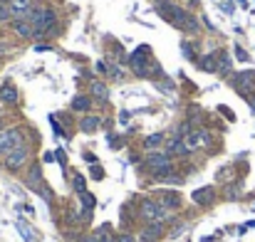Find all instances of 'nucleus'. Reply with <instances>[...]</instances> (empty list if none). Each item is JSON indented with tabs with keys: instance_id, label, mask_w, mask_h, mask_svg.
<instances>
[{
	"instance_id": "nucleus-20",
	"label": "nucleus",
	"mask_w": 255,
	"mask_h": 242,
	"mask_svg": "<svg viewBox=\"0 0 255 242\" xmlns=\"http://www.w3.org/2000/svg\"><path fill=\"white\" fill-rule=\"evenodd\" d=\"M27 185H32V188H40V185H42V178H40V166H32V168H30Z\"/></svg>"
},
{
	"instance_id": "nucleus-18",
	"label": "nucleus",
	"mask_w": 255,
	"mask_h": 242,
	"mask_svg": "<svg viewBox=\"0 0 255 242\" xmlns=\"http://www.w3.org/2000/svg\"><path fill=\"white\" fill-rule=\"evenodd\" d=\"M198 64H201V69H203V72H218V52L206 55Z\"/></svg>"
},
{
	"instance_id": "nucleus-1",
	"label": "nucleus",
	"mask_w": 255,
	"mask_h": 242,
	"mask_svg": "<svg viewBox=\"0 0 255 242\" xmlns=\"http://www.w3.org/2000/svg\"><path fill=\"white\" fill-rule=\"evenodd\" d=\"M139 218L144 222H166V220L173 218V210L161 205L159 200H144V203L139 205Z\"/></svg>"
},
{
	"instance_id": "nucleus-37",
	"label": "nucleus",
	"mask_w": 255,
	"mask_h": 242,
	"mask_svg": "<svg viewBox=\"0 0 255 242\" xmlns=\"http://www.w3.org/2000/svg\"><path fill=\"white\" fill-rule=\"evenodd\" d=\"M248 104H250V109L255 111V97H248Z\"/></svg>"
},
{
	"instance_id": "nucleus-3",
	"label": "nucleus",
	"mask_w": 255,
	"mask_h": 242,
	"mask_svg": "<svg viewBox=\"0 0 255 242\" xmlns=\"http://www.w3.org/2000/svg\"><path fill=\"white\" fill-rule=\"evenodd\" d=\"M18 146H25L22 143V129L13 126V129H5L0 131V158H5L10 151H15Z\"/></svg>"
},
{
	"instance_id": "nucleus-10",
	"label": "nucleus",
	"mask_w": 255,
	"mask_h": 242,
	"mask_svg": "<svg viewBox=\"0 0 255 242\" xmlns=\"http://www.w3.org/2000/svg\"><path fill=\"white\" fill-rule=\"evenodd\" d=\"M191 198H193V203H198V205H211L215 200V188L213 185H203V188L193 190Z\"/></svg>"
},
{
	"instance_id": "nucleus-12",
	"label": "nucleus",
	"mask_w": 255,
	"mask_h": 242,
	"mask_svg": "<svg viewBox=\"0 0 255 242\" xmlns=\"http://www.w3.org/2000/svg\"><path fill=\"white\" fill-rule=\"evenodd\" d=\"M159 203L166 205L169 210H176V208H181V195L173 193V190H164V193L159 195Z\"/></svg>"
},
{
	"instance_id": "nucleus-29",
	"label": "nucleus",
	"mask_w": 255,
	"mask_h": 242,
	"mask_svg": "<svg viewBox=\"0 0 255 242\" xmlns=\"http://www.w3.org/2000/svg\"><path fill=\"white\" fill-rule=\"evenodd\" d=\"M117 242H139L134 235H129V232H122L119 237H117Z\"/></svg>"
},
{
	"instance_id": "nucleus-11",
	"label": "nucleus",
	"mask_w": 255,
	"mask_h": 242,
	"mask_svg": "<svg viewBox=\"0 0 255 242\" xmlns=\"http://www.w3.org/2000/svg\"><path fill=\"white\" fill-rule=\"evenodd\" d=\"M166 153H169V156H189L191 151L186 148L184 139H181V136H173V139L166 143Z\"/></svg>"
},
{
	"instance_id": "nucleus-8",
	"label": "nucleus",
	"mask_w": 255,
	"mask_h": 242,
	"mask_svg": "<svg viewBox=\"0 0 255 242\" xmlns=\"http://www.w3.org/2000/svg\"><path fill=\"white\" fill-rule=\"evenodd\" d=\"M5 3H8L10 10H13V20H25V15L35 8L32 0H5Z\"/></svg>"
},
{
	"instance_id": "nucleus-27",
	"label": "nucleus",
	"mask_w": 255,
	"mask_h": 242,
	"mask_svg": "<svg viewBox=\"0 0 255 242\" xmlns=\"http://www.w3.org/2000/svg\"><path fill=\"white\" fill-rule=\"evenodd\" d=\"M35 190H38V193H40V195H42V198L47 200V203H52V193H50V188H47L45 183H42L40 188H35Z\"/></svg>"
},
{
	"instance_id": "nucleus-22",
	"label": "nucleus",
	"mask_w": 255,
	"mask_h": 242,
	"mask_svg": "<svg viewBox=\"0 0 255 242\" xmlns=\"http://www.w3.org/2000/svg\"><path fill=\"white\" fill-rule=\"evenodd\" d=\"M18 232L25 237V242H35V232L30 230V225H27V222H22V220H20V222H18Z\"/></svg>"
},
{
	"instance_id": "nucleus-35",
	"label": "nucleus",
	"mask_w": 255,
	"mask_h": 242,
	"mask_svg": "<svg viewBox=\"0 0 255 242\" xmlns=\"http://www.w3.org/2000/svg\"><path fill=\"white\" fill-rule=\"evenodd\" d=\"M57 161H60L62 166H64V161H67V158H64V151H57Z\"/></svg>"
},
{
	"instance_id": "nucleus-15",
	"label": "nucleus",
	"mask_w": 255,
	"mask_h": 242,
	"mask_svg": "<svg viewBox=\"0 0 255 242\" xmlns=\"http://www.w3.org/2000/svg\"><path fill=\"white\" fill-rule=\"evenodd\" d=\"M18 89L13 84H5V87H0V101L3 104H18Z\"/></svg>"
},
{
	"instance_id": "nucleus-6",
	"label": "nucleus",
	"mask_w": 255,
	"mask_h": 242,
	"mask_svg": "<svg viewBox=\"0 0 255 242\" xmlns=\"http://www.w3.org/2000/svg\"><path fill=\"white\" fill-rule=\"evenodd\" d=\"M149 62H151V60H149V47H147V45H141V47L129 57V64H131L134 74H139V77H144V69H147Z\"/></svg>"
},
{
	"instance_id": "nucleus-36",
	"label": "nucleus",
	"mask_w": 255,
	"mask_h": 242,
	"mask_svg": "<svg viewBox=\"0 0 255 242\" xmlns=\"http://www.w3.org/2000/svg\"><path fill=\"white\" fill-rule=\"evenodd\" d=\"M221 8H223V10H226V13H228V15H231V13H233V5H228V3H223V5H221Z\"/></svg>"
},
{
	"instance_id": "nucleus-26",
	"label": "nucleus",
	"mask_w": 255,
	"mask_h": 242,
	"mask_svg": "<svg viewBox=\"0 0 255 242\" xmlns=\"http://www.w3.org/2000/svg\"><path fill=\"white\" fill-rule=\"evenodd\" d=\"M181 52H184L189 60H196V52H193V45L191 42H181Z\"/></svg>"
},
{
	"instance_id": "nucleus-4",
	"label": "nucleus",
	"mask_w": 255,
	"mask_h": 242,
	"mask_svg": "<svg viewBox=\"0 0 255 242\" xmlns=\"http://www.w3.org/2000/svg\"><path fill=\"white\" fill-rule=\"evenodd\" d=\"M27 161H30V148L27 146H18L15 151H10L8 156H5V168L8 171H20L25 163H27Z\"/></svg>"
},
{
	"instance_id": "nucleus-14",
	"label": "nucleus",
	"mask_w": 255,
	"mask_h": 242,
	"mask_svg": "<svg viewBox=\"0 0 255 242\" xmlns=\"http://www.w3.org/2000/svg\"><path fill=\"white\" fill-rule=\"evenodd\" d=\"M99 126H102V119L94 116V114H89V116H85V119L80 121V129H82L85 134H94Z\"/></svg>"
},
{
	"instance_id": "nucleus-24",
	"label": "nucleus",
	"mask_w": 255,
	"mask_h": 242,
	"mask_svg": "<svg viewBox=\"0 0 255 242\" xmlns=\"http://www.w3.org/2000/svg\"><path fill=\"white\" fill-rule=\"evenodd\" d=\"M8 20H13V10L8 3H0V22H8Z\"/></svg>"
},
{
	"instance_id": "nucleus-31",
	"label": "nucleus",
	"mask_w": 255,
	"mask_h": 242,
	"mask_svg": "<svg viewBox=\"0 0 255 242\" xmlns=\"http://www.w3.org/2000/svg\"><path fill=\"white\" fill-rule=\"evenodd\" d=\"M92 178H94V181H102V178H104V171H102L99 166H94V168H92Z\"/></svg>"
},
{
	"instance_id": "nucleus-23",
	"label": "nucleus",
	"mask_w": 255,
	"mask_h": 242,
	"mask_svg": "<svg viewBox=\"0 0 255 242\" xmlns=\"http://www.w3.org/2000/svg\"><path fill=\"white\" fill-rule=\"evenodd\" d=\"M80 200H82V203H85V208H89V210H92V208L97 205V198H94V195H92L89 190H85V193H80Z\"/></svg>"
},
{
	"instance_id": "nucleus-34",
	"label": "nucleus",
	"mask_w": 255,
	"mask_h": 242,
	"mask_svg": "<svg viewBox=\"0 0 255 242\" xmlns=\"http://www.w3.org/2000/svg\"><path fill=\"white\" fill-rule=\"evenodd\" d=\"M119 121H122V124H127V121H129V111H122L119 114Z\"/></svg>"
},
{
	"instance_id": "nucleus-40",
	"label": "nucleus",
	"mask_w": 255,
	"mask_h": 242,
	"mask_svg": "<svg viewBox=\"0 0 255 242\" xmlns=\"http://www.w3.org/2000/svg\"><path fill=\"white\" fill-rule=\"evenodd\" d=\"M238 3H245V0H238Z\"/></svg>"
},
{
	"instance_id": "nucleus-13",
	"label": "nucleus",
	"mask_w": 255,
	"mask_h": 242,
	"mask_svg": "<svg viewBox=\"0 0 255 242\" xmlns=\"http://www.w3.org/2000/svg\"><path fill=\"white\" fill-rule=\"evenodd\" d=\"M13 32L18 37H32L35 35V27L30 20H13Z\"/></svg>"
},
{
	"instance_id": "nucleus-30",
	"label": "nucleus",
	"mask_w": 255,
	"mask_h": 242,
	"mask_svg": "<svg viewBox=\"0 0 255 242\" xmlns=\"http://www.w3.org/2000/svg\"><path fill=\"white\" fill-rule=\"evenodd\" d=\"M97 72H99V74H109V64L99 60V62H97Z\"/></svg>"
},
{
	"instance_id": "nucleus-17",
	"label": "nucleus",
	"mask_w": 255,
	"mask_h": 242,
	"mask_svg": "<svg viewBox=\"0 0 255 242\" xmlns=\"http://www.w3.org/2000/svg\"><path fill=\"white\" fill-rule=\"evenodd\" d=\"M164 143H166V136H164V134H151V136L144 139V148H147V151H156V148L164 146Z\"/></svg>"
},
{
	"instance_id": "nucleus-28",
	"label": "nucleus",
	"mask_w": 255,
	"mask_h": 242,
	"mask_svg": "<svg viewBox=\"0 0 255 242\" xmlns=\"http://www.w3.org/2000/svg\"><path fill=\"white\" fill-rule=\"evenodd\" d=\"M235 57H238L240 62H248V60H250V57H248V52H245L240 45H235Z\"/></svg>"
},
{
	"instance_id": "nucleus-7",
	"label": "nucleus",
	"mask_w": 255,
	"mask_h": 242,
	"mask_svg": "<svg viewBox=\"0 0 255 242\" xmlns=\"http://www.w3.org/2000/svg\"><path fill=\"white\" fill-rule=\"evenodd\" d=\"M164 232H166L164 222H149L147 227L141 230V235H139L136 240H139V242H159Z\"/></svg>"
},
{
	"instance_id": "nucleus-32",
	"label": "nucleus",
	"mask_w": 255,
	"mask_h": 242,
	"mask_svg": "<svg viewBox=\"0 0 255 242\" xmlns=\"http://www.w3.org/2000/svg\"><path fill=\"white\" fill-rule=\"evenodd\" d=\"M82 242H102V240H99V237H97V235L92 232V235H87V237H85Z\"/></svg>"
},
{
	"instance_id": "nucleus-21",
	"label": "nucleus",
	"mask_w": 255,
	"mask_h": 242,
	"mask_svg": "<svg viewBox=\"0 0 255 242\" xmlns=\"http://www.w3.org/2000/svg\"><path fill=\"white\" fill-rule=\"evenodd\" d=\"M218 72H223V74L231 72V57L226 52H218Z\"/></svg>"
},
{
	"instance_id": "nucleus-16",
	"label": "nucleus",
	"mask_w": 255,
	"mask_h": 242,
	"mask_svg": "<svg viewBox=\"0 0 255 242\" xmlns=\"http://www.w3.org/2000/svg\"><path fill=\"white\" fill-rule=\"evenodd\" d=\"M89 92H92V97L99 99V101H106V99H109V87H106L104 82H92V84H89Z\"/></svg>"
},
{
	"instance_id": "nucleus-5",
	"label": "nucleus",
	"mask_w": 255,
	"mask_h": 242,
	"mask_svg": "<svg viewBox=\"0 0 255 242\" xmlns=\"http://www.w3.org/2000/svg\"><path fill=\"white\" fill-rule=\"evenodd\" d=\"M233 84H235V89H238L243 97H250V94L255 92V72H253V69L240 72V74L233 79Z\"/></svg>"
},
{
	"instance_id": "nucleus-2",
	"label": "nucleus",
	"mask_w": 255,
	"mask_h": 242,
	"mask_svg": "<svg viewBox=\"0 0 255 242\" xmlns=\"http://www.w3.org/2000/svg\"><path fill=\"white\" fill-rule=\"evenodd\" d=\"M144 166H147L156 178H164V176H169L173 171V161H171V156L166 151H151L147 156V161H144Z\"/></svg>"
},
{
	"instance_id": "nucleus-19",
	"label": "nucleus",
	"mask_w": 255,
	"mask_h": 242,
	"mask_svg": "<svg viewBox=\"0 0 255 242\" xmlns=\"http://www.w3.org/2000/svg\"><path fill=\"white\" fill-rule=\"evenodd\" d=\"M72 109L87 114V111L92 109V99H89V97H75V99H72Z\"/></svg>"
},
{
	"instance_id": "nucleus-33",
	"label": "nucleus",
	"mask_w": 255,
	"mask_h": 242,
	"mask_svg": "<svg viewBox=\"0 0 255 242\" xmlns=\"http://www.w3.org/2000/svg\"><path fill=\"white\" fill-rule=\"evenodd\" d=\"M35 50H38V52H47V50H52V47H50V45H42V42H40V45H35Z\"/></svg>"
},
{
	"instance_id": "nucleus-25",
	"label": "nucleus",
	"mask_w": 255,
	"mask_h": 242,
	"mask_svg": "<svg viewBox=\"0 0 255 242\" xmlns=\"http://www.w3.org/2000/svg\"><path fill=\"white\" fill-rule=\"evenodd\" d=\"M72 185H75V190H77V193H85V190H87V188H85V185H87V181H85L80 173H77L75 178H72Z\"/></svg>"
},
{
	"instance_id": "nucleus-38",
	"label": "nucleus",
	"mask_w": 255,
	"mask_h": 242,
	"mask_svg": "<svg viewBox=\"0 0 255 242\" xmlns=\"http://www.w3.org/2000/svg\"><path fill=\"white\" fill-rule=\"evenodd\" d=\"M198 3V0H186V5H196Z\"/></svg>"
},
{
	"instance_id": "nucleus-39",
	"label": "nucleus",
	"mask_w": 255,
	"mask_h": 242,
	"mask_svg": "<svg viewBox=\"0 0 255 242\" xmlns=\"http://www.w3.org/2000/svg\"><path fill=\"white\" fill-rule=\"evenodd\" d=\"M0 119H3V109H0Z\"/></svg>"
},
{
	"instance_id": "nucleus-9",
	"label": "nucleus",
	"mask_w": 255,
	"mask_h": 242,
	"mask_svg": "<svg viewBox=\"0 0 255 242\" xmlns=\"http://www.w3.org/2000/svg\"><path fill=\"white\" fill-rule=\"evenodd\" d=\"M184 143H186L189 151H196V148H201V143H208V134L193 129V131H189V134L184 136Z\"/></svg>"
}]
</instances>
